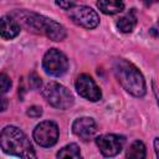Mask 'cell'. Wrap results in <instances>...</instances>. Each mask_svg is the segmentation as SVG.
Masks as SVG:
<instances>
[{
  "label": "cell",
  "mask_w": 159,
  "mask_h": 159,
  "mask_svg": "<svg viewBox=\"0 0 159 159\" xmlns=\"http://www.w3.org/2000/svg\"><path fill=\"white\" fill-rule=\"evenodd\" d=\"M98 9L106 15H114L124 9L123 0H98L97 1Z\"/></svg>",
  "instance_id": "obj_12"
},
{
  "label": "cell",
  "mask_w": 159,
  "mask_h": 159,
  "mask_svg": "<svg viewBox=\"0 0 159 159\" xmlns=\"http://www.w3.org/2000/svg\"><path fill=\"white\" fill-rule=\"evenodd\" d=\"M0 145L4 153L20 158H36L35 149L26 134L15 125H7L1 130Z\"/></svg>",
  "instance_id": "obj_3"
},
{
  "label": "cell",
  "mask_w": 159,
  "mask_h": 159,
  "mask_svg": "<svg viewBox=\"0 0 159 159\" xmlns=\"http://www.w3.org/2000/svg\"><path fill=\"white\" fill-rule=\"evenodd\" d=\"M57 158H81V152H80V147L75 143L67 144L66 147H63L62 149H60L56 154Z\"/></svg>",
  "instance_id": "obj_15"
},
{
  "label": "cell",
  "mask_w": 159,
  "mask_h": 159,
  "mask_svg": "<svg viewBox=\"0 0 159 159\" xmlns=\"http://www.w3.org/2000/svg\"><path fill=\"white\" fill-rule=\"evenodd\" d=\"M29 86L32 89H36V88H39L41 86V80L36 73H31L29 76Z\"/></svg>",
  "instance_id": "obj_18"
},
{
  "label": "cell",
  "mask_w": 159,
  "mask_h": 159,
  "mask_svg": "<svg viewBox=\"0 0 159 159\" xmlns=\"http://www.w3.org/2000/svg\"><path fill=\"white\" fill-rule=\"evenodd\" d=\"M43 98L57 109H67L72 107L75 98L72 93L62 84L57 82H48L42 89Z\"/></svg>",
  "instance_id": "obj_4"
},
{
  "label": "cell",
  "mask_w": 159,
  "mask_h": 159,
  "mask_svg": "<svg viewBox=\"0 0 159 159\" xmlns=\"http://www.w3.org/2000/svg\"><path fill=\"white\" fill-rule=\"evenodd\" d=\"M125 155H127V158H132V159H143V158H145L147 153H145V145H144V143L140 142V140L133 142L129 145Z\"/></svg>",
  "instance_id": "obj_14"
},
{
  "label": "cell",
  "mask_w": 159,
  "mask_h": 159,
  "mask_svg": "<svg viewBox=\"0 0 159 159\" xmlns=\"http://www.w3.org/2000/svg\"><path fill=\"white\" fill-rule=\"evenodd\" d=\"M135 25H137V15H135L134 9H132L129 12H127L124 16H122L117 21V27L119 29V31L124 34L132 32Z\"/></svg>",
  "instance_id": "obj_13"
},
{
  "label": "cell",
  "mask_w": 159,
  "mask_h": 159,
  "mask_svg": "<svg viewBox=\"0 0 159 159\" xmlns=\"http://www.w3.org/2000/svg\"><path fill=\"white\" fill-rule=\"evenodd\" d=\"M27 116H30V117H32V118H39L41 114H42V108L41 107H39V106H32V107H30L29 109H27Z\"/></svg>",
  "instance_id": "obj_19"
},
{
  "label": "cell",
  "mask_w": 159,
  "mask_h": 159,
  "mask_svg": "<svg viewBox=\"0 0 159 159\" xmlns=\"http://www.w3.org/2000/svg\"><path fill=\"white\" fill-rule=\"evenodd\" d=\"M154 149H155L157 157L159 158V138H155L154 139Z\"/></svg>",
  "instance_id": "obj_20"
},
{
  "label": "cell",
  "mask_w": 159,
  "mask_h": 159,
  "mask_svg": "<svg viewBox=\"0 0 159 159\" xmlns=\"http://www.w3.org/2000/svg\"><path fill=\"white\" fill-rule=\"evenodd\" d=\"M70 19L78 26L84 29H94L99 24L98 14L88 6H75L68 12Z\"/></svg>",
  "instance_id": "obj_7"
},
{
  "label": "cell",
  "mask_w": 159,
  "mask_h": 159,
  "mask_svg": "<svg viewBox=\"0 0 159 159\" xmlns=\"http://www.w3.org/2000/svg\"><path fill=\"white\" fill-rule=\"evenodd\" d=\"M11 16L15 17L16 21L26 27L29 31L43 35L52 41H62L67 35L65 27L61 24L32 11L16 10L11 14Z\"/></svg>",
  "instance_id": "obj_1"
},
{
  "label": "cell",
  "mask_w": 159,
  "mask_h": 159,
  "mask_svg": "<svg viewBox=\"0 0 159 159\" xmlns=\"http://www.w3.org/2000/svg\"><path fill=\"white\" fill-rule=\"evenodd\" d=\"M76 89L78 92V94L88 101L92 102H97L101 99L102 97V92L99 89V87L96 84L94 80L87 75V73H82L77 77L76 80Z\"/></svg>",
  "instance_id": "obj_9"
},
{
  "label": "cell",
  "mask_w": 159,
  "mask_h": 159,
  "mask_svg": "<svg viewBox=\"0 0 159 159\" xmlns=\"http://www.w3.org/2000/svg\"><path fill=\"white\" fill-rule=\"evenodd\" d=\"M20 24L16 21L15 17L12 16H2L1 17V29L0 34L1 37L5 40H11L16 37L20 34Z\"/></svg>",
  "instance_id": "obj_11"
},
{
  "label": "cell",
  "mask_w": 159,
  "mask_h": 159,
  "mask_svg": "<svg viewBox=\"0 0 159 159\" xmlns=\"http://www.w3.org/2000/svg\"><path fill=\"white\" fill-rule=\"evenodd\" d=\"M72 132L83 140L91 139L97 132V124L93 118L81 117L77 118L72 124Z\"/></svg>",
  "instance_id": "obj_10"
},
{
  "label": "cell",
  "mask_w": 159,
  "mask_h": 159,
  "mask_svg": "<svg viewBox=\"0 0 159 159\" xmlns=\"http://www.w3.org/2000/svg\"><path fill=\"white\" fill-rule=\"evenodd\" d=\"M76 2L77 0H56V5L63 10H71L72 7H75Z\"/></svg>",
  "instance_id": "obj_17"
},
{
  "label": "cell",
  "mask_w": 159,
  "mask_h": 159,
  "mask_svg": "<svg viewBox=\"0 0 159 159\" xmlns=\"http://www.w3.org/2000/svg\"><path fill=\"white\" fill-rule=\"evenodd\" d=\"M32 137L40 147H52L58 139V127L52 120H43L35 127Z\"/></svg>",
  "instance_id": "obj_6"
},
{
  "label": "cell",
  "mask_w": 159,
  "mask_h": 159,
  "mask_svg": "<svg viewBox=\"0 0 159 159\" xmlns=\"http://www.w3.org/2000/svg\"><path fill=\"white\" fill-rule=\"evenodd\" d=\"M143 2H145V4H148V5H150V4H154V2H159V0H142Z\"/></svg>",
  "instance_id": "obj_21"
},
{
  "label": "cell",
  "mask_w": 159,
  "mask_h": 159,
  "mask_svg": "<svg viewBox=\"0 0 159 159\" xmlns=\"http://www.w3.org/2000/svg\"><path fill=\"white\" fill-rule=\"evenodd\" d=\"M0 84H1V92H2V94H5L11 87V80L6 73L0 75Z\"/></svg>",
  "instance_id": "obj_16"
},
{
  "label": "cell",
  "mask_w": 159,
  "mask_h": 159,
  "mask_svg": "<svg viewBox=\"0 0 159 159\" xmlns=\"http://www.w3.org/2000/svg\"><path fill=\"white\" fill-rule=\"evenodd\" d=\"M6 109V98H2V108L1 111H5Z\"/></svg>",
  "instance_id": "obj_22"
},
{
  "label": "cell",
  "mask_w": 159,
  "mask_h": 159,
  "mask_svg": "<svg viewBox=\"0 0 159 159\" xmlns=\"http://www.w3.org/2000/svg\"><path fill=\"white\" fill-rule=\"evenodd\" d=\"M124 137L117 134H102L96 138V144L104 157H116L124 145Z\"/></svg>",
  "instance_id": "obj_8"
},
{
  "label": "cell",
  "mask_w": 159,
  "mask_h": 159,
  "mask_svg": "<svg viewBox=\"0 0 159 159\" xmlns=\"http://www.w3.org/2000/svg\"><path fill=\"white\" fill-rule=\"evenodd\" d=\"M113 72L120 86L134 97H143L147 92V86L142 72L129 61L116 58L113 61Z\"/></svg>",
  "instance_id": "obj_2"
},
{
  "label": "cell",
  "mask_w": 159,
  "mask_h": 159,
  "mask_svg": "<svg viewBox=\"0 0 159 159\" xmlns=\"http://www.w3.org/2000/svg\"><path fill=\"white\" fill-rule=\"evenodd\" d=\"M42 67L50 76L60 77L66 73L68 68V60L63 52L57 48H50L42 60Z\"/></svg>",
  "instance_id": "obj_5"
}]
</instances>
